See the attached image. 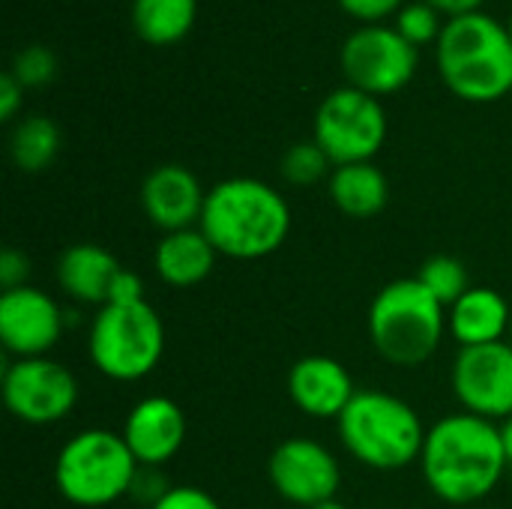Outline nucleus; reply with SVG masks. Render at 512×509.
I'll return each instance as SVG.
<instances>
[{
    "instance_id": "nucleus-33",
    "label": "nucleus",
    "mask_w": 512,
    "mask_h": 509,
    "mask_svg": "<svg viewBox=\"0 0 512 509\" xmlns=\"http://www.w3.org/2000/svg\"><path fill=\"white\" fill-rule=\"evenodd\" d=\"M426 3H432L441 15L456 18V15H465V12H477L483 0H426Z\"/></svg>"
},
{
    "instance_id": "nucleus-2",
    "label": "nucleus",
    "mask_w": 512,
    "mask_h": 509,
    "mask_svg": "<svg viewBox=\"0 0 512 509\" xmlns=\"http://www.w3.org/2000/svg\"><path fill=\"white\" fill-rule=\"evenodd\" d=\"M198 228L222 258L261 261L288 243L291 207L258 177H228L207 189Z\"/></svg>"
},
{
    "instance_id": "nucleus-6",
    "label": "nucleus",
    "mask_w": 512,
    "mask_h": 509,
    "mask_svg": "<svg viewBox=\"0 0 512 509\" xmlns=\"http://www.w3.org/2000/svg\"><path fill=\"white\" fill-rule=\"evenodd\" d=\"M138 462L114 429H81L57 453L54 483L72 507L99 509L129 498Z\"/></svg>"
},
{
    "instance_id": "nucleus-18",
    "label": "nucleus",
    "mask_w": 512,
    "mask_h": 509,
    "mask_svg": "<svg viewBox=\"0 0 512 509\" xmlns=\"http://www.w3.org/2000/svg\"><path fill=\"white\" fill-rule=\"evenodd\" d=\"M512 309L507 297L486 285H471L450 309L447 330L459 348H480L504 342L510 333Z\"/></svg>"
},
{
    "instance_id": "nucleus-14",
    "label": "nucleus",
    "mask_w": 512,
    "mask_h": 509,
    "mask_svg": "<svg viewBox=\"0 0 512 509\" xmlns=\"http://www.w3.org/2000/svg\"><path fill=\"white\" fill-rule=\"evenodd\" d=\"M120 435L138 465L165 468L186 444V414L168 396H144L126 414Z\"/></svg>"
},
{
    "instance_id": "nucleus-1",
    "label": "nucleus",
    "mask_w": 512,
    "mask_h": 509,
    "mask_svg": "<svg viewBox=\"0 0 512 509\" xmlns=\"http://www.w3.org/2000/svg\"><path fill=\"white\" fill-rule=\"evenodd\" d=\"M417 465L429 492L450 507L489 498L510 468L501 426L468 411L447 414L426 432Z\"/></svg>"
},
{
    "instance_id": "nucleus-16",
    "label": "nucleus",
    "mask_w": 512,
    "mask_h": 509,
    "mask_svg": "<svg viewBox=\"0 0 512 509\" xmlns=\"http://www.w3.org/2000/svg\"><path fill=\"white\" fill-rule=\"evenodd\" d=\"M204 201H207V192H204L201 180L186 165H174V162L159 165L141 183L144 216L162 234L198 228Z\"/></svg>"
},
{
    "instance_id": "nucleus-9",
    "label": "nucleus",
    "mask_w": 512,
    "mask_h": 509,
    "mask_svg": "<svg viewBox=\"0 0 512 509\" xmlns=\"http://www.w3.org/2000/svg\"><path fill=\"white\" fill-rule=\"evenodd\" d=\"M420 51L390 24H360L342 45V72L369 96H393L417 75Z\"/></svg>"
},
{
    "instance_id": "nucleus-11",
    "label": "nucleus",
    "mask_w": 512,
    "mask_h": 509,
    "mask_svg": "<svg viewBox=\"0 0 512 509\" xmlns=\"http://www.w3.org/2000/svg\"><path fill=\"white\" fill-rule=\"evenodd\" d=\"M450 387L462 411L504 423L512 417V345L495 342L480 348H459L453 369H450Z\"/></svg>"
},
{
    "instance_id": "nucleus-4",
    "label": "nucleus",
    "mask_w": 512,
    "mask_h": 509,
    "mask_svg": "<svg viewBox=\"0 0 512 509\" xmlns=\"http://www.w3.org/2000/svg\"><path fill=\"white\" fill-rule=\"evenodd\" d=\"M369 339L375 351L399 369L429 363L447 330V306L414 276L384 285L369 306Z\"/></svg>"
},
{
    "instance_id": "nucleus-3",
    "label": "nucleus",
    "mask_w": 512,
    "mask_h": 509,
    "mask_svg": "<svg viewBox=\"0 0 512 509\" xmlns=\"http://www.w3.org/2000/svg\"><path fill=\"white\" fill-rule=\"evenodd\" d=\"M435 57L444 84L465 102H498L512 93L510 30L483 9L447 18Z\"/></svg>"
},
{
    "instance_id": "nucleus-30",
    "label": "nucleus",
    "mask_w": 512,
    "mask_h": 509,
    "mask_svg": "<svg viewBox=\"0 0 512 509\" xmlns=\"http://www.w3.org/2000/svg\"><path fill=\"white\" fill-rule=\"evenodd\" d=\"M27 276H30V258L21 249H12V246L3 249V255H0V285H3V291L27 285Z\"/></svg>"
},
{
    "instance_id": "nucleus-23",
    "label": "nucleus",
    "mask_w": 512,
    "mask_h": 509,
    "mask_svg": "<svg viewBox=\"0 0 512 509\" xmlns=\"http://www.w3.org/2000/svg\"><path fill=\"white\" fill-rule=\"evenodd\" d=\"M333 168L336 165L330 162V156L321 150V144L315 138L291 144L279 162V171L291 186H315L321 180H330Z\"/></svg>"
},
{
    "instance_id": "nucleus-5",
    "label": "nucleus",
    "mask_w": 512,
    "mask_h": 509,
    "mask_svg": "<svg viewBox=\"0 0 512 509\" xmlns=\"http://www.w3.org/2000/svg\"><path fill=\"white\" fill-rule=\"evenodd\" d=\"M336 429L345 453L372 471H402L420 462L429 432L414 405L387 390H357Z\"/></svg>"
},
{
    "instance_id": "nucleus-22",
    "label": "nucleus",
    "mask_w": 512,
    "mask_h": 509,
    "mask_svg": "<svg viewBox=\"0 0 512 509\" xmlns=\"http://www.w3.org/2000/svg\"><path fill=\"white\" fill-rule=\"evenodd\" d=\"M60 153V129L48 117H24L15 123L9 135V156L12 165L24 174H39L45 171Z\"/></svg>"
},
{
    "instance_id": "nucleus-17",
    "label": "nucleus",
    "mask_w": 512,
    "mask_h": 509,
    "mask_svg": "<svg viewBox=\"0 0 512 509\" xmlns=\"http://www.w3.org/2000/svg\"><path fill=\"white\" fill-rule=\"evenodd\" d=\"M120 261L99 243H72L60 252L54 276L60 291L81 303L102 309L108 303L111 285L120 273Z\"/></svg>"
},
{
    "instance_id": "nucleus-13",
    "label": "nucleus",
    "mask_w": 512,
    "mask_h": 509,
    "mask_svg": "<svg viewBox=\"0 0 512 509\" xmlns=\"http://www.w3.org/2000/svg\"><path fill=\"white\" fill-rule=\"evenodd\" d=\"M66 309L51 294L33 285L3 291L0 297V342L15 360L48 357L66 333Z\"/></svg>"
},
{
    "instance_id": "nucleus-10",
    "label": "nucleus",
    "mask_w": 512,
    "mask_h": 509,
    "mask_svg": "<svg viewBox=\"0 0 512 509\" xmlns=\"http://www.w3.org/2000/svg\"><path fill=\"white\" fill-rule=\"evenodd\" d=\"M78 378L51 357H27L3 366V405L27 426H54L78 405Z\"/></svg>"
},
{
    "instance_id": "nucleus-35",
    "label": "nucleus",
    "mask_w": 512,
    "mask_h": 509,
    "mask_svg": "<svg viewBox=\"0 0 512 509\" xmlns=\"http://www.w3.org/2000/svg\"><path fill=\"white\" fill-rule=\"evenodd\" d=\"M312 509H348L339 498H330V501H324V504H318V507H312Z\"/></svg>"
},
{
    "instance_id": "nucleus-15",
    "label": "nucleus",
    "mask_w": 512,
    "mask_h": 509,
    "mask_svg": "<svg viewBox=\"0 0 512 509\" xmlns=\"http://www.w3.org/2000/svg\"><path fill=\"white\" fill-rule=\"evenodd\" d=\"M288 399L294 408L312 420H339L351 399L357 396V384L345 363L327 354L300 357L288 369Z\"/></svg>"
},
{
    "instance_id": "nucleus-24",
    "label": "nucleus",
    "mask_w": 512,
    "mask_h": 509,
    "mask_svg": "<svg viewBox=\"0 0 512 509\" xmlns=\"http://www.w3.org/2000/svg\"><path fill=\"white\" fill-rule=\"evenodd\" d=\"M417 279L450 309L468 288H471V279H468V267L453 258V255H432L423 261Z\"/></svg>"
},
{
    "instance_id": "nucleus-27",
    "label": "nucleus",
    "mask_w": 512,
    "mask_h": 509,
    "mask_svg": "<svg viewBox=\"0 0 512 509\" xmlns=\"http://www.w3.org/2000/svg\"><path fill=\"white\" fill-rule=\"evenodd\" d=\"M168 477L162 474V468H147L141 465L135 480H132V489H129V498L141 507L153 509L165 495H168Z\"/></svg>"
},
{
    "instance_id": "nucleus-25",
    "label": "nucleus",
    "mask_w": 512,
    "mask_h": 509,
    "mask_svg": "<svg viewBox=\"0 0 512 509\" xmlns=\"http://www.w3.org/2000/svg\"><path fill=\"white\" fill-rule=\"evenodd\" d=\"M444 24L441 21V12L426 3V0H414V3H405L399 12H396V30L402 33V39H408L417 51L426 48V45H438L441 33H444Z\"/></svg>"
},
{
    "instance_id": "nucleus-20",
    "label": "nucleus",
    "mask_w": 512,
    "mask_h": 509,
    "mask_svg": "<svg viewBox=\"0 0 512 509\" xmlns=\"http://www.w3.org/2000/svg\"><path fill=\"white\" fill-rule=\"evenodd\" d=\"M330 201L351 219H375L390 201L387 174L375 162L336 165L327 180Z\"/></svg>"
},
{
    "instance_id": "nucleus-34",
    "label": "nucleus",
    "mask_w": 512,
    "mask_h": 509,
    "mask_svg": "<svg viewBox=\"0 0 512 509\" xmlns=\"http://www.w3.org/2000/svg\"><path fill=\"white\" fill-rule=\"evenodd\" d=\"M501 441H504V453H507V462L512 468V417L501 423Z\"/></svg>"
},
{
    "instance_id": "nucleus-7",
    "label": "nucleus",
    "mask_w": 512,
    "mask_h": 509,
    "mask_svg": "<svg viewBox=\"0 0 512 509\" xmlns=\"http://www.w3.org/2000/svg\"><path fill=\"white\" fill-rule=\"evenodd\" d=\"M87 354L96 372L117 384H135L156 372L165 354L162 315L144 300L132 306H102L90 321Z\"/></svg>"
},
{
    "instance_id": "nucleus-26",
    "label": "nucleus",
    "mask_w": 512,
    "mask_h": 509,
    "mask_svg": "<svg viewBox=\"0 0 512 509\" xmlns=\"http://www.w3.org/2000/svg\"><path fill=\"white\" fill-rule=\"evenodd\" d=\"M12 78L24 87V90H39L45 84L54 81L57 75V57L54 51H48L45 45H27L12 57Z\"/></svg>"
},
{
    "instance_id": "nucleus-36",
    "label": "nucleus",
    "mask_w": 512,
    "mask_h": 509,
    "mask_svg": "<svg viewBox=\"0 0 512 509\" xmlns=\"http://www.w3.org/2000/svg\"><path fill=\"white\" fill-rule=\"evenodd\" d=\"M507 342H510V345H512V324H510V333H507Z\"/></svg>"
},
{
    "instance_id": "nucleus-28",
    "label": "nucleus",
    "mask_w": 512,
    "mask_h": 509,
    "mask_svg": "<svg viewBox=\"0 0 512 509\" xmlns=\"http://www.w3.org/2000/svg\"><path fill=\"white\" fill-rule=\"evenodd\" d=\"M339 6L360 24H384V18L396 15L405 0H339Z\"/></svg>"
},
{
    "instance_id": "nucleus-21",
    "label": "nucleus",
    "mask_w": 512,
    "mask_h": 509,
    "mask_svg": "<svg viewBox=\"0 0 512 509\" xmlns=\"http://www.w3.org/2000/svg\"><path fill=\"white\" fill-rule=\"evenodd\" d=\"M198 18V0H132V27L147 45L180 42Z\"/></svg>"
},
{
    "instance_id": "nucleus-12",
    "label": "nucleus",
    "mask_w": 512,
    "mask_h": 509,
    "mask_svg": "<svg viewBox=\"0 0 512 509\" xmlns=\"http://www.w3.org/2000/svg\"><path fill=\"white\" fill-rule=\"evenodd\" d=\"M267 477L282 501L312 509L336 498L342 486V465L321 441L288 438L270 453Z\"/></svg>"
},
{
    "instance_id": "nucleus-32",
    "label": "nucleus",
    "mask_w": 512,
    "mask_h": 509,
    "mask_svg": "<svg viewBox=\"0 0 512 509\" xmlns=\"http://www.w3.org/2000/svg\"><path fill=\"white\" fill-rule=\"evenodd\" d=\"M21 102H24V87L12 78V72H3L0 75V120L3 123L15 120V114L21 111Z\"/></svg>"
},
{
    "instance_id": "nucleus-19",
    "label": "nucleus",
    "mask_w": 512,
    "mask_h": 509,
    "mask_svg": "<svg viewBox=\"0 0 512 509\" xmlns=\"http://www.w3.org/2000/svg\"><path fill=\"white\" fill-rule=\"evenodd\" d=\"M216 258L219 252L204 237V231L186 228V231L162 234V240L153 249V270L168 288L183 291V288L201 285L213 273Z\"/></svg>"
},
{
    "instance_id": "nucleus-37",
    "label": "nucleus",
    "mask_w": 512,
    "mask_h": 509,
    "mask_svg": "<svg viewBox=\"0 0 512 509\" xmlns=\"http://www.w3.org/2000/svg\"><path fill=\"white\" fill-rule=\"evenodd\" d=\"M507 30H510V36H512V15H510V24H507Z\"/></svg>"
},
{
    "instance_id": "nucleus-29",
    "label": "nucleus",
    "mask_w": 512,
    "mask_h": 509,
    "mask_svg": "<svg viewBox=\"0 0 512 509\" xmlns=\"http://www.w3.org/2000/svg\"><path fill=\"white\" fill-rule=\"evenodd\" d=\"M153 509H222L219 501L198 486H171L168 495Z\"/></svg>"
},
{
    "instance_id": "nucleus-31",
    "label": "nucleus",
    "mask_w": 512,
    "mask_h": 509,
    "mask_svg": "<svg viewBox=\"0 0 512 509\" xmlns=\"http://www.w3.org/2000/svg\"><path fill=\"white\" fill-rule=\"evenodd\" d=\"M108 303L114 306H132V303H144V282L135 270H120L114 285H111V294H108ZM105 303V306H108Z\"/></svg>"
},
{
    "instance_id": "nucleus-8",
    "label": "nucleus",
    "mask_w": 512,
    "mask_h": 509,
    "mask_svg": "<svg viewBox=\"0 0 512 509\" xmlns=\"http://www.w3.org/2000/svg\"><path fill=\"white\" fill-rule=\"evenodd\" d=\"M312 132L333 165L372 162L387 141V111L378 96L336 87L321 99Z\"/></svg>"
}]
</instances>
